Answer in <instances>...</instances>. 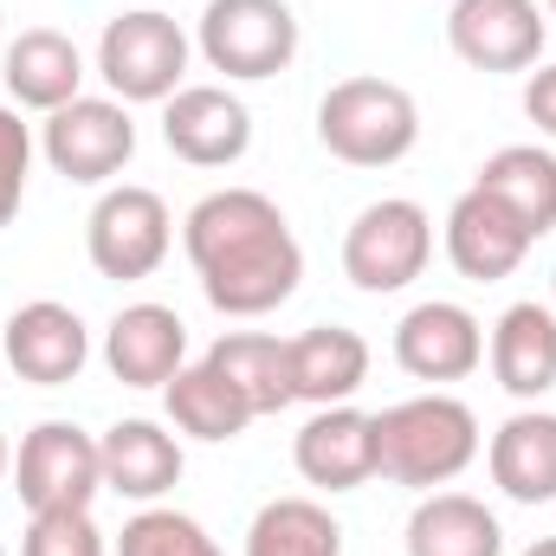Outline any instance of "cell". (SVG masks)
<instances>
[{"mask_svg":"<svg viewBox=\"0 0 556 556\" xmlns=\"http://www.w3.org/2000/svg\"><path fill=\"white\" fill-rule=\"evenodd\" d=\"M194 46L233 85H260L298 59V13L291 0H207Z\"/></svg>","mask_w":556,"mask_h":556,"instance_id":"6","label":"cell"},{"mask_svg":"<svg viewBox=\"0 0 556 556\" xmlns=\"http://www.w3.org/2000/svg\"><path fill=\"white\" fill-rule=\"evenodd\" d=\"M291 466L317 492H356V485H369L376 479V415H363L350 402L317 408L298 427V440H291Z\"/></svg>","mask_w":556,"mask_h":556,"instance_id":"15","label":"cell"},{"mask_svg":"<svg viewBox=\"0 0 556 556\" xmlns=\"http://www.w3.org/2000/svg\"><path fill=\"white\" fill-rule=\"evenodd\" d=\"M472 459H479V415L459 395L433 389L376 415V479L433 492V485H453Z\"/></svg>","mask_w":556,"mask_h":556,"instance_id":"2","label":"cell"},{"mask_svg":"<svg viewBox=\"0 0 556 556\" xmlns=\"http://www.w3.org/2000/svg\"><path fill=\"white\" fill-rule=\"evenodd\" d=\"M188 59L194 46L162 7H130L98 33V78L117 104H168L188 85Z\"/></svg>","mask_w":556,"mask_h":556,"instance_id":"4","label":"cell"},{"mask_svg":"<svg viewBox=\"0 0 556 556\" xmlns=\"http://www.w3.org/2000/svg\"><path fill=\"white\" fill-rule=\"evenodd\" d=\"M162 402H168V420H175V433H188V440H207V446H220V440H240L247 427H253V408L240 402V389L201 356V363H181L175 369V382L162 389Z\"/></svg>","mask_w":556,"mask_h":556,"instance_id":"25","label":"cell"},{"mask_svg":"<svg viewBox=\"0 0 556 556\" xmlns=\"http://www.w3.org/2000/svg\"><path fill=\"white\" fill-rule=\"evenodd\" d=\"M551 291H556V273H551Z\"/></svg>","mask_w":556,"mask_h":556,"instance_id":"35","label":"cell"},{"mask_svg":"<svg viewBox=\"0 0 556 556\" xmlns=\"http://www.w3.org/2000/svg\"><path fill=\"white\" fill-rule=\"evenodd\" d=\"M26 175H33V124H20V111L0 104V227H13L26 201Z\"/></svg>","mask_w":556,"mask_h":556,"instance_id":"29","label":"cell"},{"mask_svg":"<svg viewBox=\"0 0 556 556\" xmlns=\"http://www.w3.org/2000/svg\"><path fill=\"white\" fill-rule=\"evenodd\" d=\"M531 247H538L531 227H525L511 207H498L485 188H466V194L446 207V260H453V273L472 278V285L511 278L525 266Z\"/></svg>","mask_w":556,"mask_h":556,"instance_id":"14","label":"cell"},{"mask_svg":"<svg viewBox=\"0 0 556 556\" xmlns=\"http://www.w3.org/2000/svg\"><path fill=\"white\" fill-rule=\"evenodd\" d=\"M472 188H485L498 207H511V214L531 227V240H544L556 227V155L538 149V142H505V149H492Z\"/></svg>","mask_w":556,"mask_h":556,"instance_id":"23","label":"cell"},{"mask_svg":"<svg viewBox=\"0 0 556 556\" xmlns=\"http://www.w3.org/2000/svg\"><path fill=\"white\" fill-rule=\"evenodd\" d=\"M13 479V453H7V433H0V485Z\"/></svg>","mask_w":556,"mask_h":556,"instance_id":"31","label":"cell"},{"mask_svg":"<svg viewBox=\"0 0 556 556\" xmlns=\"http://www.w3.org/2000/svg\"><path fill=\"white\" fill-rule=\"evenodd\" d=\"M408 556H505V531L472 492H427L408 518Z\"/></svg>","mask_w":556,"mask_h":556,"instance_id":"22","label":"cell"},{"mask_svg":"<svg viewBox=\"0 0 556 556\" xmlns=\"http://www.w3.org/2000/svg\"><path fill=\"white\" fill-rule=\"evenodd\" d=\"M20 556H104V531L91 525V511H33Z\"/></svg>","mask_w":556,"mask_h":556,"instance_id":"28","label":"cell"},{"mask_svg":"<svg viewBox=\"0 0 556 556\" xmlns=\"http://www.w3.org/2000/svg\"><path fill=\"white\" fill-rule=\"evenodd\" d=\"M291 343V395L311 408H337L369 382V343L350 324H311Z\"/></svg>","mask_w":556,"mask_h":556,"instance_id":"20","label":"cell"},{"mask_svg":"<svg viewBox=\"0 0 556 556\" xmlns=\"http://www.w3.org/2000/svg\"><path fill=\"white\" fill-rule=\"evenodd\" d=\"M181 247L220 317H266L304 278V247L278 214V201L260 188L201 194L181 220Z\"/></svg>","mask_w":556,"mask_h":556,"instance_id":"1","label":"cell"},{"mask_svg":"<svg viewBox=\"0 0 556 556\" xmlns=\"http://www.w3.org/2000/svg\"><path fill=\"white\" fill-rule=\"evenodd\" d=\"M162 142L188 168H233L253 149V111L227 85H181L162 104Z\"/></svg>","mask_w":556,"mask_h":556,"instance_id":"12","label":"cell"},{"mask_svg":"<svg viewBox=\"0 0 556 556\" xmlns=\"http://www.w3.org/2000/svg\"><path fill=\"white\" fill-rule=\"evenodd\" d=\"M395 363L415 382H466L485 363V324L453 298H427L395 324Z\"/></svg>","mask_w":556,"mask_h":556,"instance_id":"13","label":"cell"},{"mask_svg":"<svg viewBox=\"0 0 556 556\" xmlns=\"http://www.w3.org/2000/svg\"><path fill=\"white\" fill-rule=\"evenodd\" d=\"M247 556H343V525L317 498H273L247 525Z\"/></svg>","mask_w":556,"mask_h":556,"instance_id":"26","label":"cell"},{"mask_svg":"<svg viewBox=\"0 0 556 556\" xmlns=\"http://www.w3.org/2000/svg\"><path fill=\"white\" fill-rule=\"evenodd\" d=\"M207 363L240 389V402L260 415H285L298 395H291V343L285 337H266V330H227L214 350H207Z\"/></svg>","mask_w":556,"mask_h":556,"instance_id":"24","label":"cell"},{"mask_svg":"<svg viewBox=\"0 0 556 556\" xmlns=\"http://www.w3.org/2000/svg\"><path fill=\"white\" fill-rule=\"evenodd\" d=\"M427 260H433V214L408 194L369 201L343 233V278L369 298L408 291L427 273Z\"/></svg>","mask_w":556,"mask_h":556,"instance_id":"5","label":"cell"},{"mask_svg":"<svg viewBox=\"0 0 556 556\" xmlns=\"http://www.w3.org/2000/svg\"><path fill=\"white\" fill-rule=\"evenodd\" d=\"M0 65H7V91H13L20 111H46L52 117L59 104L85 98V52L59 26H26L20 39H7Z\"/></svg>","mask_w":556,"mask_h":556,"instance_id":"18","label":"cell"},{"mask_svg":"<svg viewBox=\"0 0 556 556\" xmlns=\"http://www.w3.org/2000/svg\"><path fill=\"white\" fill-rule=\"evenodd\" d=\"M0 356H7V369H13L20 382H33V389H65V382H78V369L91 363V330H85V317H78L72 304L33 298V304H20V311L7 317Z\"/></svg>","mask_w":556,"mask_h":556,"instance_id":"11","label":"cell"},{"mask_svg":"<svg viewBox=\"0 0 556 556\" xmlns=\"http://www.w3.org/2000/svg\"><path fill=\"white\" fill-rule=\"evenodd\" d=\"M0 52H7V13H0Z\"/></svg>","mask_w":556,"mask_h":556,"instance_id":"33","label":"cell"},{"mask_svg":"<svg viewBox=\"0 0 556 556\" xmlns=\"http://www.w3.org/2000/svg\"><path fill=\"white\" fill-rule=\"evenodd\" d=\"M485 356H492V376H498L505 395L544 402L556 389V304H538V298L511 304V311L492 324Z\"/></svg>","mask_w":556,"mask_h":556,"instance_id":"19","label":"cell"},{"mask_svg":"<svg viewBox=\"0 0 556 556\" xmlns=\"http://www.w3.org/2000/svg\"><path fill=\"white\" fill-rule=\"evenodd\" d=\"M39 149H46V162H52L65 181L104 188V181H117V175L130 168V155H137L130 104H117V98H72V104H59V111L46 117Z\"/></svg>","mask_w":556,"mask_h":556,"instance_id":"9","label":"cell"},{"mask_svg":"<svg viewBox=\"0 0 556 556\" xmlns=\"http://www.w3.org/2000/svg\"><path fill=\"white\" fill-rule=\"evenodd\" d=\"M525 117L556 137V65H531V78H525Z\"/></svg>","mask_w":556,"mask_h":556,"instance_id":"30","label":"cell"},{"mask_svg":"<svg viewBox=\"0 0 556 556\" xmlns=\"http://www.w3.org/2000/svg\"><path fill=\"white\" fill-rule=\"evenodd\" d=\"M98 459H104V492H117V498H130V505H155V498H168L175 492V479H181V440L162 427V420H111L104 433H98Z\"/></svg>","mask_w":556,"mask_h":556,"instance_id":"17","label":"cell"},{"mask_svg":"<svg viewBox=\"0 0 556 556\" xmlns=\"http://www.w3.org/2000/svg\"><path fill=\"white\" fill-rule=\"evenodd\" d=\"M13 485H20V505L26 511H91V498L104 492L98 440L78 420H39L20 440Z\"/></svg>","mask_w":556,"mask_h":556,"instance_id":"7","label":"cell"},{"mask_svg":"<svg viewBox=\"0 0 556 556\" xmlns=\"http://www.w3.org/2000/svg\"><path fill=\"white\" fill-rule=\"evenodd\" d=\"M544 13H551V20H556V0H544Z\"/></svg>","mask_w":556,"mask_h":556,"instance_id":"34","label":"cell"},{"mask_svg":"<svg viewBox=\"0 0 556 556\" xmlns=\"http://www.w3.org/2000/svg\"><path fill=\"white\" fill-rule=\"evenodd\" d=\"M175 247V220H168V201L155 188L137 181H117L98 194L91 220H85V253L104 278H149Z\"/></svg>","mask_w":556,"mask_h":556,"instance_id":"8","label":"cell"},{"mask_svg":"<svg viewBox=\"0 0 556 556\" xmlns=\"http://www.w3.org/2000/svg\"><path fill=\"white\" fill-rule=\"evenodd\" d=\"M188 363V324L168 304H124L104 330V369L124 389H168L175 369Z\"/></svg>","mask_w":556,"mask_h":556,"instance_id":"16","label":"cell"},{"mask_svg":"<svg viewBox=\"0 0 556 556\" xmlns=\"http://www.w3.org/2000/svg\"><path fill=\"white\" fill-rule=\"evenodd\" d=\"M117 556H220L201 518L175 511V505H142L137 518L117 531Z\"/></svg>","mask_w":556,"mask_h":556,"instance_id":"27","label":"cell"},{"mask_svg":"<svg viewBox=\"0 0 556 556\" xmlns=\"http://www.w3.org/2000/svg\"><path fill=\"white\" fill-rule=\"evenodd\" d=\"M317 142L350 168H395L420 142V104L395 78H343L317 104Z\"/></svg>","mask_w":556,"mask_h":556,"instance_id":"3","label":"cell"},{"mask_svg":"<svg viewBox=\"0 0 556 556\" xmlns=\"http://www.w3.org/2000/svg\"><path fill=\"white\" fill-rule=\"evenodd\" d=\"M492 485L511 505H551L556 498V415L551 408H518L485 446Z\"/></svg>","mask_w":556,"mask_h":556,"instance_id":"21","label":"cell"},{"mask_svg":"<svg viewBox=\"0 0 556 556\" xmlns=\"http://www.w3.org/2000/svg\"><path fill=\"white\" fill-rule=\"evenodd\" d=\"M0 556H7V544H0Z\"/></svg>","mask_w":556,"mask_h":556,"instance_id":"36","label":"cell"},{"mask_svg":"<svg viewBox=\"0 0 556 556\" xmlns=\"http://www.w3.org/2000/svg\"><path fill=\"white\" fill-rule=\"evenodd\" d=\"M525 556H556V538H538V544H531Z\"/></svg>","mask_w":556,"mask_h":556,"instance_id":"32","label":"cell"},{"mask_svg":"<svg viewBox=\"0 0 556 556\" xmlns=\"http://www.w3.org/2000/svg\"><path fill=\"white\" fill-rule=\"evenodd\" d=\"M446 46L459 65L498 78V72H531L551 46V26L538 0H453Z\"/></svg>","mask_w":556,"mask_h":556,"instance_id":"10","label":"cell"}]
</instances>
